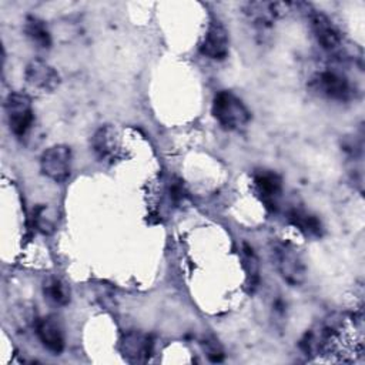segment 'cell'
I'll use <instances>...</instances> for the list:
<instances>
[{
  "label": "cell",
  "instance_id": "obj_8",
  "mask_svg": "<svg viewBox=\"0 0 365 365\" xmlns=\"http://www.w3.org/2000/svg\"><path fill=\"white\" fill-rule=\"evenodd\" d=\"M26 84L38 94H50L60 86V74L57 70L41 58L29 61L24 68Z\"/></svg>",
  "mask_w": 365,
  "mask_h": 365
},
{
  "label": "cell",
  "instance_id": "obj_19",
  "mask_svg": "<svg viewBox=\"0 0 365 365\" xmlns=\"http://www.w3.org/2000/svg\"><path fill=\"white\" fill-rule=\"evenodd\" d=\"M170 200L177 205V207H181L182 204H185L187 198H188V192L182 184L181 180L178 178H174L171 182H170Z\"/></svg>",
  "mask_w": 365,
  "mask_h": 365
},
{
  "label": "cell",
  "instance_id": "obj_1",
  "mask_svg": "<svg viewBox=\"0 0 365 365\" xmlns=\"http://www.w3.org/2000/svg\"><path fill=\"white\" fill-rule=\"evenodd\" d=\"M308 87L317 96L336 103L355 100L358 91L352 80L341 68L329 66L315 70L308 80Z\"/></svg>",
  "mask_w": 365,
  "mask_h": 365
},
{
  "label": "cell",
  "instance_id": "obj_3",
  "mask_svg": "<svg viewBox=\"0 0 365 365\" xmlns=\"http://www.w3.org/2000/svg\"><path fill=\"white\" fill-rule=\"evenodd\" d=\"M272 261L285 282L299 287L307 279V264L298 248L287 241H275L271 247Z\"/></svg>",
  "mask_w": 365,
  "mask_h": 365
},
{
  "label": "cell",
  "instance_id": "obj_20",
  "mask_svg": "<svg viewBox=\"0 0 365 365\" xmlns=\"http://www.w3.org/2000/svg\"><path fill=\"white\" fill-rule=\"evenodd\" d=\"M204 351L212 362H221L224 359V351L215 341H204Z\"/></svg>",
  "mask_w": 365,
  "mask_h": 365
},
{
  "label": "cell",
  "instance_id": "obj_5",
  "mask_svg": "<svg viewBox=\"0 0 365 365\" xmlns=\"http://www.w3.org/2000/svg\"><path fill=\"white\" fill-rule=\"evenodd\" d=\"M4 110L10 131L17 138L26 137L34 124V110L31 98L26 93L11 91L6 97Z\"/></svg>",
  "mask_w": 365,
  "mask_h": 365
},
{
  "label": "cell",
  "instance_id": "obj_6",
  "mask_svg": "<svg viewBox=\"0 0 365 365\" xmlns=\"http://www.w3.org/2000/svg\"><path fill=\"white\" fill-rule=\"evenodd\" d=\"M73 154L68 145L56 144L48 147L40 157L41 173L54 182H64L71 174Z\"/></svg>",
  "mask_w": 365,
  "mask_h": 365
},
{
  "label": "cell",
  "instance_id": "obj_2",
  "mask_svg": "<svg viewBox=\"0 0 365 365\" xmlns=\"http://www.w3.org/2000/svg\"><path fill=\"white\" fill-rule=\"evenodd\" d=\"M211 113L215 121L228 131H238L251 120V113L242 100L227 90H221L214 96Z\"/></svg>",
  "mask_w": 365,
  "mask_h": 365
},
{
  "label": "cell",
  "instance_id": "obj_15",
  "mask_svg": "<svg viewBox=\"0 0 365 365\" xmlns=\"http://www.w3.org/2000/svg\"><path fill=\"white\" fill-rule=\"evenodd\" d=\"M23 31L26 34V37L38 48L47 50L51 47V33L47 27V24L36 17V16H29L24 20V26H23Z\"/></svg>",
  "mask_w": 365,
  "mask_h": 365
},
{
  "label": "cell",
  "instance_id": "obj_16",
  "mask_svg": "<svg viewBox=\"0 0 365 365\" xmlns=\"http://www.w3.org/2000/svg\"><path fill=\"white\" fill-rule=\"evenodd\" d=\"M44 297L56 305H67L71 299L70 287L57 277H48L43 284Z\"/></svg>",
  "mask_w": 365,
  "mask_h": 365
},
{
  "label": "cell",
  "instance_id": "obj_18",
  "mask_svg": "<svg viewBox=\"0 0 365 365\" xmlns=\"http://www.w3.org/2000/svg\"><path fill=\"white\" fill-rule=\"evenodd\" d=\"M242 259L245 262V267H247V275H248V279H250V285L252 288L257 287L258 281H259V265H258V259L252 251V248L247 244H244V248H242Z\"/></svg>",
  "mask_w": 365,
  "mask_h": 365
},
{
  "label": "cell",
  "instance_id": "obj_14",
  "mask_svg": "<svg viewBox=\"0 0 365 365\" xmlns=\"http://www.w3.org/2000/svg\"><path fill=\"white\" fill-rule=\"evenodd\" d=\"M287 220L291 225L298 228L305 235L321 237L324 234V225L321 220L315 214L307 211L305 208H301L297 205L291 207L287 211Z\"/></svg>",
  "mask_w": 365,
  "mask_h": 365
},
{
  "label": "cell",
  "instance_id": "obj_4",
  "mask_svg": "<svg viewBox=\"0 0 365 365\" xmlns=\"http://www.w3.org/2000/svg\"><path fill=\"white\" fill-rule=\"evenodd\" d=\"M308 19L311 31L322 51L342 61L345 56V43L339 27L322 11H309Z\"/></svg>",
  "mask_w": 365,
  "mask_h": 365
},
{
  "label": "cell",
  "instance_id": "obj_7",
  "mask_svg": "<svg viewBox=\"0 0 365 365\" xmlns=\"http://www.w3.org/2000/svg\"><path fill=\"white\" fill-rule=\"evenodd\" d=\"M294 3L284 1H248L244 4V14L247 20L258 30H268L274 26V23L292 11Z\"/></svg>",
  "mask_w": 365,
  "mask_h": 365
},
{
  "label": "cell",
  "instance_id": "obj_17",
  "mask_svg": "<svg viewBox=\"0 0 365 365\" xmlns=\"http://www.w3.org/2000/svg\"><path fill=\"white\" fill-rule=\"evenodd\" d=\"M33 222H34V225L37 227L38 231H41L43 234H50V232L54 231L56 217L47 205H38L34 210Z\"/></svg>",
  "mask_w": 365,
  "mask_h": 365
},
{
  "label": "cell",
  "instance_id": "obj_13",
  "mask_svg": "<svg viewBox=\"0 0 365 365\" xmlns=\"http://www.w3.org/2000/svg\"><path fill=\"white\" fill-rule=\"evenodd\" d=\"M153 349H154L153 338L138 331L127 332L121 341L123 355L134 362L147 361L148 356L153 354Z\"/></svg>",
  "mask_w": 365,
  "mask_h": 365
},
{
  "label": "cell",
  "instance_id": "obj_10",
  "mask_svg": "<svg viewBox=\"0 0 365 365\" xmlns=\"http://www.w3.org/2000/svg\"><path fill=\"white\" fill-rule=\"evenodd\" d=\"M228 50L230 38L225 26L217 19L210 20L205 34L202 36V40L200 43L201 56L210 60L221 61L228 56Z\"/></svg>",
  "mask_w": 365,
  "mask_h": 365
},
{
  "label": "cell",
  "instance_id": "obj_12",
  "mask_svg": "<svg viewBox=\"0 0 365 365\" xmlns=\"http://www.w3.org/2000/svg\"><path fill=\"white\" fill-rule=\"evenodd\" d=\"M34 329L38 341L47 351L53 352L54 355H58L63 352L66 339H64L63 328L57 321V318L54 317L38 318L34 324Z\"/></svg>",
  "mask_w": 365,
  "mask_h": 365
},
{
  "label": "cell",
  "instance_id": "obj_9",
  "mask_svg": "<svg viewBox=\"0 0 365 365\" xmlns=\"http://www.w3.org/2000/svg\"><path fill=\"white\" fill-rule=\"evenodd\" d=\"M90 147L94 157L101 163L114 161L121 151V138L115 125H100L90 140Z\"/></svg>",
  "mask_w": 365,
  "mask_h": 365
},
{
  "label": "cell",
  "instance_id": "obj_11",
  "mask_svg": "<svg viewBox=\"0 0 365 365\" xmlns=\"http://www.w3.org/2000/svg\"><path fill=\"white\" fill-rule=\"evenodd\" d=\"M255 191L261 201L265 204L267 208L269 210H277L278 201L281 198L284 185H282V178L272 170L267 168H259L255 170L252 174Z\"/></svg>",
  "mask_w": 365,
  "mask_h": 365
}]
</instances>
